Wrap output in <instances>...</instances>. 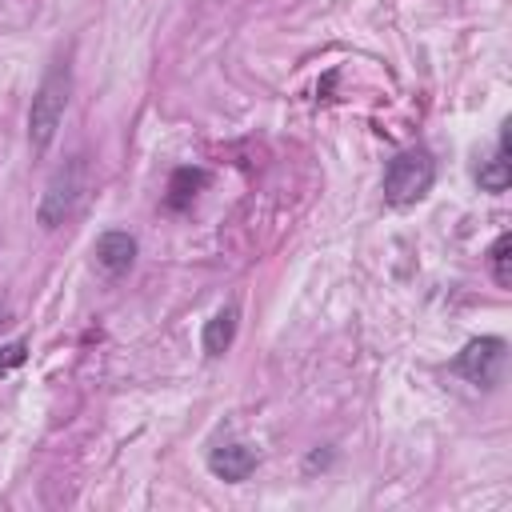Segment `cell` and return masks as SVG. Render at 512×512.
<instances>
[{
    "instance_id": "1",
    "label": "cell",
    "mask_w": 512,
    "mask_h": 512,
    "mask_svg": "<svg viewBox=\"0 0 512 512\" xmlns=\"http://www.w3.org/2000/svg\"><path fill=\"white\" fill-rule=\"evenodd\" d=\"M68 96H72V68L64 60H56L40 76V84L32 92V104H28V144H32L36 156L48 152V144L56 140L64 108H68Z\"/></svg>"
},
{
    "instance_id": "2",
    "label": "cell",
    "mask_w": 512,
    "mask_h": 512,
    "mask_svg": "<svg viewBox=\"0 0 512 512\" xmlns=\"http://www.w3.org/2000/svg\"><path fill=\"white\" fill-rule=\"evenodd\" d=\"M84 196H88V160H84V152H76V156H68V160L48 176L44 196H40V208H36V224H40L44 232L68 224V220L80 212Z\"/></svg>"
},
{
    "instance_id": "3",
    "label": "cell",
    "mask_w": 512,
    "mask_h": 512,
    "mask_svg": "<svg viewBox=\"0 0 512 512\" xmlns=\"http://www.w3.org/2000/svg\"><path fill=\"white\" fill-rule=\"evenodd\" d=\"M432 180H436L432 152L428 148H404L384 168V200L392 208H408L432 192Z\"/></svg>"
},
{
    "instance_id": "4",
    "label": "cell",
    "mask_w": 512,
    "mask_h": 512,
    "mask_svg": "<svg viewBox=\"0 0 512 512\" xmlns=\"http://www.w3.org/2000/svg\"><path fill=\"white\" fill-rule=\"evenodd\" d=\"M500 364H504V340L500 336H480V340H468L460 348V356L452 360V368L476 384V388H492L500 380Z\"/></svg>"
},
{
    "instance_id": "5",
    "label": "cell",
    "mask_w": 512,
    "mask_h": 512,
    "mask_svg": "<svg viewBox=\"0 0 512 512\" xmlns=\"http://www.w3.org/2000/svg\"><path fill=\"white\" fill-rule=\"evenodd\" d=\"M208 472L228 480V484H240V480H248L256 472V452L248 444H240V440H224V444H216L208 452Z\"/></svg>"
},
{
    "instance_id": "6",
    "label": "cell",
    "mask_w": 512,
    "mask_h": 512,
    "mask_svg": "<svg viewBox=\"0 0 512 512\" xmlns=\"http://www.w3.org/2000/svg\"><path fill=\"white\" fill-rule=\"evenodd\" d=\"M96 264L108 272V276H124L132 264H136V236L124 232V228H112L96 240Z\"/></svg>"
},
{
    "instance_id": "7",
    "label": "cell",
    "mask_w": 512,
    "mask_h": 512,
    "mask_svg": "<svg viewBox=\"0 0 512 512\" xmlns=\"http://www.w3.org/2000/svg\"><path fill=\"white\" fill-rule=\"evenodd\" d=\"M236 320H240V312H236V304H228V308H220V312L204 324V336H200L204 356H224V352H228V344H232V336H236Z\"/></svg>"
},
{
    "instance_id": "8",
    "label": "cell",
    "mask_w": 512,
    "mask_h": 512,
    "mask_svg": "<svg viewBox=\"0 0 512 512\" xmlns=\"http://www.w3.org/2000/svg\"><path fill=\"white\" fill-rule=\"evenodd\" d=\"M204 184H208V172H204V168H176L172 180H168L164 204H168L172 212H184V208L192 204V196H196Z\"/></svg>"
},
{
    "instance_id": "9",
    "label": "cell",
    "mask_w": 512,
    "mask_h": 512,
    "mask_svg": "<svg viewBox=\"0 0 512 512\" xmlns=\"http://www.w3.org/2000/svg\"><path fill=\"white\" fill-rule=\"evenodd\" d=\"M476 184H480L484 192H504V188L512 184V164H508V128L500 132V148H496V156H492L484 168H476Z\"/></svg>"
},
{
    "instance_id": "10",
    "label": "cell",
    "mask_w": 512,
    "mask_h": 512,
    "mask_svg": "<svg viewBox=\"0 0 512 512\" xmlns=\"http://www.w3.org/2000/svg\"><path fill=\"white\" fill-rule=\"evenodd\" d=\"M488 268H492V280H496L500 288L512 284V232H500V236L492 240V248H488Z\"/></svg>"
},
{
    "instance_id": "11",
    "label": "cell",
    "mask_w": 512,
    "mask_h": 512,
    "mask_svg": "<svg viewBox=\"0 0 512 512\" xmlns=\"http://www.w3.org/2000/svg\"><path fill=\"white\" fill-rule=\"evenodd\" d=\"M24 356H28V344H24V340L4 344V348H0V372H8V368H16V364H24Z\"/></svg>"
}]
</instances>
